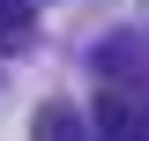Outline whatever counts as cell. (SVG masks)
Masks as SVG:
<instances>
[{
    "mask_svg": "<svg viewBox=\"0 0 149 141\" xmlns=\"http://www.w3.org/2000/svg\"><path fill=\"white\" fill-rule=\"evenodd\" d=\"M30 141H74V119H67L60 104H45V111H37V134H30Z\"/></svg>",
    "mask_w": 149,
    "mask_h": 141,
    "instance_id": "1",
    "label": "cell"
}]
</instances>
